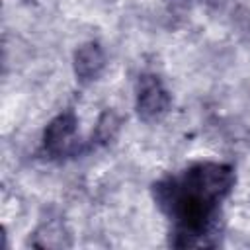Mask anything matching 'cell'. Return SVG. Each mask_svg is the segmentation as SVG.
I'll return each instance as SVG.
<instances>
[{
	"label": "cell",
	"instance_id": "cell-5",
	"mask_svg": "<svg viewBox=\"0 0 250 250\" xmlns=\"http://www.w3.org/2000/svg\"><path fill=\"white\" fill-rule=\"evenodd\" d=\"M119 125H121L119 115H117L113 109H105V111L100 115V119H98V125H96V139H98L102 145L113 141L115 135H117V131H119Z\"/></svg>",
	"mask_w": 250,
	"mask_h": 250
},
{
	"label": "cell",
	"instance_id": "cell-3",
	"mask_svg": "<svg viewBox=\"0 0 250 250\" xmlns=\"http://www.w3.org/2000/svg\"><path fill=\"white\" fill-rule=\"evenodd\" d=\"M105 66V55L98 43H84L74 53V74L80 82H90L100 76Z\"/></svg>",
	"mask_w": 250,
	"mask_h": 250
},
{
	"label": "cell",
	"instance_id": "cell-4",
	"mask_svg": "<svg viewBox=\"0 0 250 250\" xmlns=\"http://www.w3.org/2000/svg\"><path fill=\"white\" fill-rule=\"evenodd\" d=\"M33 246L37 248H68L70 246V234L59 221H49L41 225L35 232Z\"/></svg>",
	"mask_w": 250,
	"mask_h": 250
},
{
	"label": "cell",
	"instance_id": "cell-1",
	"mask_svg": "<svg viewBox=\"0 0 250 250\" xmlns=\"http://www.w3.org/2000/svg\"><path fill=\"white\" fill-rule=\"evenodd\" d=\"M170 107V94L162 86V82L152 76L145 74L139 80L137 90V113L145 121H154L162 117Z\"/></svg>",
	"mask_w": 250,
	"mask_h": 250
},
{
	"label": "cell",
	"instance_id": "cell-2",
	"mask_svg": "<svg viewBox=\"0 0 250 250\" xmlns=\"http://www.w3.org/2000/svg\"><path fill=\"white\" fill-rule=\"evenodd\" d=\"M76 125H78V121L72 111L59 113L55 119H51V123L47 125V129L43 133L45 150L51 156L68 154L76 141Z\"/></svg>",
	"mask_w": 250,
	"mask_h": 250
}]
</instances>
